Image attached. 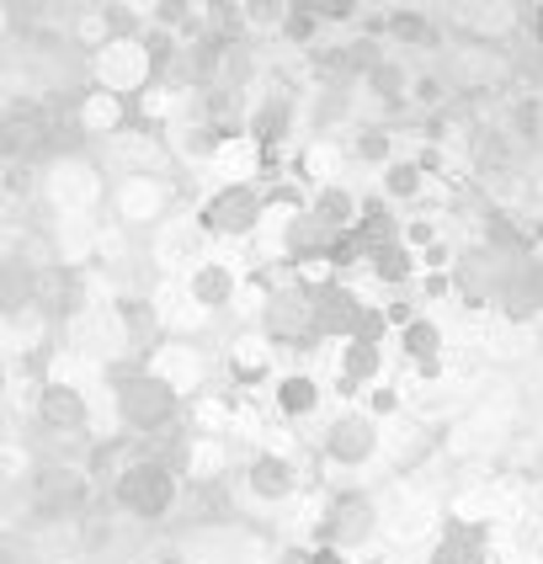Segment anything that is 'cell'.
I'll list each match as a JSON object with an SVG mask.
<instances>
[{"label": "cell", "mask_w": 543, "mask_h": 564, "mask_svg": "<svg viewBox=\"0 0 543 564\" xmlns=\"http://www.w3.org/2000/svg\"><path fill=\"white\" fill-rule=\"evenodd\" d=\"M539 240H543V224H539Z\"/></svg>", "instance_id": "18"}, {"label": "cell", "mask_w": 543, "mask_h": 564, "mask_svg": "<svg viewBox=\"0 0 543 564\" xmlns=\"http://www.w3.org/2000/svg\"><path fill=\"white\" fill-rule=\"evenodd\" d=\"M101 187H96V171L80 165V160H59L54 165V203L59 208H91Z\"/></svg>", "instance_id": "8"}, {"label": "cell", "mask_w": 543, "mask_h": 564, "mask_svg": "<svg viewBox=\"0 0 543 564\" xmlns=\"http://www.w3.org/2000/svg\"><path fill=\"white\" fill-rule=\"evenodd\" d=\"M118 415H123L128 432H160L176 415V389L160 383L155 373H139L133 383L118 389Z\"/></svg>", "instance_id": "2"}, {"label": "cell", "mask_w": 543, "mask_h": 564, "mask_svg": "<svg viewBox=\"0 0 543 564\" xmlns=\"http://www.w3.org/2000/svg\"><path fill=\"white\" fill-rule=\"evenodd\" d=\"M261 219H267V208H261V197L251 187H224L203 214V224L219 229V235H251Z\"/></svg>", "instance_id": "3"}, {"label": "cell", "mask_w": 543, "mask_h": 564, "mask_svg": "<svg viewBox=\"0 0 543 564\" xmlns=\"http://www.w3.org/2000/svg\"><path fill=\"white\" fill-rule=\"evenodd\" d=\"M112 490H118V501H123L133 517H150V522L165 517L171 501H176V479H171V469H165V464H150V458L128 464Z\"/></svg>", "instance_id": "1"}, {"label": "cell", "mask_w": 543, "mask_h": 564, "mask_svg": "<svg viewBox=\"0 0 543 564\" xmlns=\"http://www.w3.org/2000/svg\"><path fill=\"white\" fill-rule=\"evenodd\" d=\"M383 192H389V197H415V192H421V165H411V160L400 165V160H394V165L383 171Z\"/></svg>", "instance_id": "15"}, {"label": "cell", "mask_w": 543, "mask_h": 564, "mask_svg": "<svg viewBox=\"0 0 543 564\" xmlns=\"http://www.w3.org/2000/svg\"><path fill=\"white\" fill-rule=\"evenodd\" d=\"M86 394L80 389H69V383H48L43 394H37V421L48 426V432H80L86 426Z\"/></svg>", "instance_id": "6"}, {"label": "cell", "mask_w": 543, "mask_h": 564, "mask_svg": "<svg viewBox=\"0 0 543 564\" xmlns=\"http://www.w3.org/2000/svg\"><path fill=\"white\" fill-rule=\"evenodd\" d=\"M437 564H485V549H479V533L469 528H453L437 549Z\"/></svg>", "instance_id": "13"}, {"label": "cell", "mask_w": 543, "mask_h": 564, "mask_svg": "<svg viewBox=\"0 0 543 564\" xmlns=\"http://www.w3.org/2000/svg\"><path fill=\"white\" fill-rule=\"evenodd\" d=\"M246 479H251L256 501H287V496H293V464H287V458H278V453H261Z\"/></svg>", "instance_id": "9"}, {"label": "cell", "mask_w": 543, "mask_h": 564, "mask_svg": "<svg viewBox=\"0 0 543 564\" xmlns=\"http://www.w3.org/2000/svg\"><path fill=\"white\" fill-rule=\"evenodd\" d=\"M379 453V421L373 415H341L336 426H330V437H325V458H336V464H362V458H373Z\"/></svg>", "instance_id": "4"}, {"label": "cell", "mask_w": 543, "mask_h": 564, "mask_svg": "<svg viewBox=\"0 0 543 564\" xmlns=\"http://www.w3.org/2000/svg\"><path fill=\"white\" fill-rule=\"evenodd\" d=\"M533 32H539V43H543V6H539V17H533Z\"/></svg>", "instance_id": "17"}, {"label": "cell", "mask_w": 543, "mask_h": 564, "mask_svg": "<svg viewBox=\"0 0 543 564\" xmlns=\"http://www.w3.org/2000/svg\"><path fill=\"white\" fill-rule=\"evenodd\" d=\"M379 522H383V511L373 501H362V496H341V501L330 506V543H336V549H357L362 538H373Z\"/></svg>", "instance_id": "5"}, {"label": "cell", "mask_w": 543, "mask_h": 564, "mask_svg": "<svg viewBox=\"0 0 543 564\" xmlns=\"http://www.w3.org/2000/svg\"><path fill=\"white\" fill-rule=\"evenodd\" d=\"M336 165H341V150H336V144H309V150H304V176H309L319 192L336 187Z\"/></svg>", "instance_id": "14"}, {"label": "cell", "mask_w": 543, "mask_h": 564, "mask_svg": "<svg viewBox=\"0 0 543 564\" xmlns=\"http://www.w3.org/2000/svg\"><path fill=\"white\" fill-rule=\"evenodd\" d=\"M160 208H165V182L160 176H128L123 187H118L123 224H150V219H160Z\"/></svg>", "instance_id": "7"}, {"label": "cell", "mask_w": 543, "mask_h": 564, "mask_svg": "<svg viewBox=\"0 0 543 564\" xmlns=\"http://www.w3.org/2000/svg\"><path fill=\"white\" fill-rule=\"evenodd\" d=\"M400 346H405V357H415V362H432V357L443 351V330H437L432 319H411V325L400 330Z\"/></svg>", "instance_id": "12"}, {"label": "cell", "mask_w": 543, "mask_h": 564, "mask_svg": "<svg viewBox=\"0 0 543 564\" xmlns=\"http://www.w3.org/2000/svg\"><path fill=\"white\" fill-rule=\"evenodd\" d=\"M357 155H368V160H389V128H379V123L357 128Z\"/></svg>", "instance_id": "16"}, {"label": "cell", "mask_w": 543, "mask_h": 564, "mask_svg": "<svg viewBox=\"0 0 543 564\" xmlns=\"http://www.w3.org/2000/svg\"><path fill=\"white\" fill-rule=\"evenodd\" d=\"M118 123H123V107H118L112 91L80 96V128H86V133H107V128H118Z\"/></svg>", "instance_id": "10"}, {"label": "cell", "mask_w": 543, "mask_h": 564, "mask_svg": "<svg viewBox=\"0 0 543 564\" xmlns=\"http://www.w3.org/2000/svg\"><path fill=\"white\" fill-rule=\"evenodd\" d=\"M319 405V383L304 373H287L283 383H278V410L283 415H309V410Z\"/></svg>", "instance_id": "11"}]
</instances>
